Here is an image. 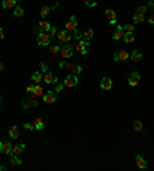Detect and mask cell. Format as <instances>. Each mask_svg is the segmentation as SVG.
Wrapping results in <instances>:
<instances>
[{"instance_id":"6da1fadb","label":"cell","mask_w":154,"mask_h":171,"mask_svg":"<svg viewBox=\"0 0 154 171\" xmlns=\"http://www.w3.org/2000/svg\"><path fill=\"white\" fill-rule=\"evenodd\" d=\"M63 59H70V57H73V54H74V46L71 45V43H63L62 46H60V52H59Z\"/></svg>"},{"instance_id":"7a4b0ae2","label":"cell","mask_w":154,"mask_h":171,"mask_svg":"<svg viewBox=\"0 0 154 171\" xmlns=\"http://www.w3.org/2000/svg\"><path fill=\"white\" fill-rule=\"evenodd\" d=\"M74 49H76L79 54L86 56L88 54V49H89V40H79L76 43V46H74Z\"/></svg>"},{"instance_id":"3957f363","label":"cell","mask_w":154,"mask_h":171,"mask_svg":"<svg viewBox=\"0 0 154 171\" xmlns=\"http://www.w3.org/2000/svg\"><path fill=\"white\" fill-rule=\"evenodd\" d=\"M43 102L46 103V105H52V103H56V100H57V92H54L52 89H49V91H46L45 94H43Z\"/></svg>"},{"instance_id":"277c9868","label":"cell","mask_w":154,"mask_h":171,"mask_svg":"<svg viewBox=\"0 0 154 171\" xmlns=\"http://www.w3.org/2000/svg\"><path fill=\"white\" fill-rule=\"evenodd\" d=\"M38 102H37V97H28L26 100L22 102V106L25 110H31V108H37Z\"/></svg>"},{"instance_id":"5b68a950","label":"cell","mask_w":154,"mask_h":171,"mask_svg":"<svg viewBox=\"0 0 154 171\" xmlns=\"http://www.w3.org/2000/svg\"><path fill=\"white\" fill-rule=\"evenodd\" d=\"M129 59V52L126 49H119L114 54V60L116 62H126Z\"/></svg>"},{"instance_id":"8992f818","label":"cell","mask_w":154,"mask_h":171,"mask_svg":"<svg viewBox=\"0 0 154 171\" xmlns=\"http://www.w3.org/2000/svg\"><path fill=\"white\" fill-rule=\"evenodd\" d=\"M37 43L40 46H48L51 43V37L48 36V33H38L37 34Z\"/></svg>"},{"instance_id":"52a82bcc","label":"cell","mask_w":154,"mask_h":171,"mask_svg":"<svg viewBox=\"0 0 154 171\" xmlns=\"http://www.w3.org/2000/svg\"><path fill=\"white\" fill-rule=\"evenodd\" d=\"M65 29H66L68 33H74L77 29V17L76 16H71V17H70V20H68L66 25H65Z\"/></svg>"},{"instance_id":"ba28073f","label":"cell","mask_w":154,"mask_h":171,"mask_svg":"<svg viewBox=\"0 0 154 171\" xmlns=\"http://www.w3.org/2000/svg\"><path fill=\"white\" fill-rule=\"evenodd\" d=\"M65 86H68V88H73V86H77V83H79V79H77L76 74H68L66 77H65Z\"/></svg>"},{"instance_id":"9c48e42d","label":"cell","mask_w":154,"mask_h":171,"mask_svg":"<svg viewBox=\"0 0 154 171\" xmlns=\"http://www.w3.org/2000/svg\"><path fill=\"white\" fill-rule=\"evenodd\" d=\"M57 39H59L60 45H63V43H68V42H70V39H71V34H70L66 29H62V31H57Z\"/></svg>"},{"instance_id":"30bf717a","label":"cell","mask_w":154,"mask_h":171,"mask_svg":"<svg viewBox=\"0 0 154 171\" xmlns=\"http://www.w3.org/2000/svg\"><path fill=\"white\" fill-rule=\"evenodd\" d=\"M139 82H140V74H139L137 71H133V73L129 74V77H128V85L137 86L139 85Z\"/></svg>"},{"instance_id":"8fae6325","label":"cell","mask_w":154,"mask_h":171,"mask_svg":"<svg viewBox=\"0 0 154 171\" xmlns=\"http://www.w3.org/2000/svg\"><path fill=\"white\" fill-rule=\"evenodd\" d=\"M105 19H106V22H108L110 25H116L117 16H116L114 9H106V11H105Z\"/></svg>"},{"instance_id":"7c38bea8","label":"cell","mask_w":154,"mask_h":171,"mask_svg":"<svg viewBox=\"0 0 154 171\" xmlns=\"http://www.w3.org/2000/svg\"><path fill=\"white\" fill-rule=\"evenodd\" d=\"M100 88H102L103 91H110V89L113 88V80H111V77H108V76L102 77V80H100Z\"/></svg>"},{"instance_id":"4fadbf2b","label":"cell","mask_w":154,"mask_h":171,"mask_svg":"<svg viewBox=\"0 0 154 171\" xmlns=\"http://www.w3.org/2000/svg\"><path fill=\"white\" fill-rule=\"evenodd\" d=\"M43 82H45L46 85H54V83H57V77H56L51 71H48V73H45V76H43Z\"/></svg>"},{"instance_id":"5bb4252c","label":"cell","mask_w":154,"mask_h":171,"mask_svg":"<svg viewBox=\"0 0 154 171\" xmlns=\"http://www.w3.org/2000/svg\"><path fill=\"white\" fill-rule=\"evenodd\" d=\"M11 150H12V143L11 142H0V153L2 154H9L11 153Z\"/></svg>"},{"instance_id":"9a60e30c","label":"cell","mask_w":154,"mask_h":171,"mask_svg":"<svg viewBox=\"0 0 154 171\" xmlns=\"http://www.w3.org/2000/svg\"><path fill=\"white\" fill-rule=\"evenodd\" d=\"M19 2H22V0H3L2 2V8L3 9H14Z\"/></svg>"},{"instance_id":"2e32d148","label":"cell","mask_w":154,"mask_h":171,"mask_svg":"<svg viewBox=\"0 0 154 171\" xmlns=\"http://www.w3.org/2000/svg\"><path fill=\"white\" fill-rule=\"evenodd\" d=\"M123 36H125V28H123L122 25L116 26L114 34H113V39H114V40H120V39H123Z\"/></svg>"},{"instance_id":"e0dca14e","label":"cell","mask_w":154,"mask_h":171,"mask_svg":"<svg viewBox=\"0 0 154 171\" xmlns=\"http://www.w3.org/2000/svg\"><path fill=\"white\" fill-rule=\"evenodd\" d=\"M37 28L40 29V33H48V31L51 29V23H49L48 20H40Z\"/></svg>"},{"instance_id":"ac0fdd59","label":"cell","mask_w":154,"mask_h":171,"mask_svg":"<svg viewBox=\"0 0 154 171\" xmlns=\"http://www.w3.org/2000/svg\"><path fill=\"white\" fill-rule=\"evenodd\" d=\"M57 6H59V2H56L52 6H43V8L40 9V16H42V17H46V16H48V14H49L54 8H57Z\"/></svg>"},{"instance_id":"d6986e66","label":"cell","mask_w":154,"mask_h":171,"mask_svg":"<svg viewBox=\"0 0 154 171\" xmlns=\"http://www.w3.org/2000/svg\"><path fill=\"white\" fill-rule=\"evenodd\" d=\"M23 151H25V143H19V145H12V150H11L9 154H16V156H19V154H22Z\"/></svg>"},{"instance_id":"ffe728a7","label":"cell","mask_w":154,"mask_h":171,"mask_svg":"<svg viewBox=\"0 0 154 171\" xmlns=\"http://www.w3.org/2000/svg\"><path fill=\"white\" fill-rule=\"evenodd\" d=\"M136 164H137V167H139L140 170H145V168L148 167V165H147V160H145L140 154H137V156H136Z\"/></svg>"},{"instance_id":"44dd1931","label":"cell","mask_w":154,"mask_h":171,"mask_svg":"<svg viewBox=\"0 0 154 171\" xmlns=\"http://www.w3.org/2000/svg\"><path fill=\"white\" fill-rule=\"evenodd\" d=\"M33 125H34V131H42V129L45 128V124H43V119H34V122H33Z\"/></svg>"},{"instance_id":"7402d4cb","label":"cell","mask_w":154,"mask_h":171,"mask_svg":"<svg viewBox=\"0 0 154 171\" xmlns=\"http://www.w3.org/2000/svg\"><path fill=\"white\" fill-rule=\"evenodd\" d=\"M71 74H80L82 73V66L79 65V63H71V66H70V70H68Z\"/></svg>"},{"instance_id":"603a6c76","label":"cell","mask_w":154,"mask_h":171,"mask_svg":"<svg viewBox=\"0 0 154 171\" xmlns=\"http://www.w3.org/2000/svg\"><path fill=\"white\" fill-rule=\"evenodd\" d=\"M129 59H131L133 62H140V60H142V54H140L137 49H134L133 52H129Z\"/></svg>"},{"instance_id":"cb8c5ba5","label":"cell","mask_w":154,"mask_h":171,"mask_svg":"<svg viewBox=\"0 0 154 171\" xmlns=\"http://www.w3.org/2000/svg\"><path fill=\"white\" fill-rule=\"evenodd\" d=\"M9 160H11V165H22V159H19V156H16V154H9Z\"/></svg>"},{"instance_id":"d4e9b609","label":"cell","mask_w":154,"mask_h":171,"mask_svg":"<svg viewBox=\"0 0 154 171\" xmlns=\"http://www.w3.org/2000/svg\"><path fill=\"white\" fill-rule=\"evenodd\" d=\"M43 94H45V91H43V88L40 86V83H34V96L36 97H43Z\"/></svg>"},{"instance_id":"484cf974","label":"cell","mask_w":154,"mask_h":171,"mask_svg":"<svg viewBox=\"0 0 154 171\" xmlns=\"http://www.w3.org/2000/svg\"><path fill=\"white\" fill-rule=\"evenodd\" d=\"M31 79H33V82H34V83H37V85L42 82V80H43V77H42L40 71H34V73H33V76H31Z\"/></svg>"},{"instance_id":"4316f807","label":"cell","mask_w":154,"mask_h":171,"mask_svg":"<svg viewBox=\"0 0 154 171\" xmlns=\"http://www.w3.org/2000/svg\"><path fill=\"white\" fill-rule=\"evenodd\" d=\"M134 39H136V37H134V33H125V36H123L122 40L125 43H133L134 42Z\"/></svg>"},{"instance_id":"83f0119b","label":"cell","mask_w":154,"mask_h":171,"mask_svg":"<svg viewBox=\"0 0 154 171\" xmlns=\"http://www.w3.org/2000/svg\"><path fill=\"white\" fill-rule=\"evenodd\" d=\"M133 128H134L136 133H142V131H143V124H142L140 120H134V122H133Z\"/></svg>"},{"instance_id":"f1b7e54d","label":"cell","mask_w":154,"mask_h":171,"mask_svg":"<svg viewBox=\"0 0 154 171\" xmlns=\"http://www.w3.org/2000/svg\"><path fill=\"white\" fill-rule=\"evenodd\" d=\"M143 20H145V16H143V14H139V12H136V14L133 16V22H134L136 25H137V23H142Z\"/></svg>"},{"instance_id":"f546056e","label":"cell","mask_w":154,"mask_h":171,"mask_svg":"<svg viewBox=\"0 0 154 171\" xmlns=\"http://www.w3.org/2000/svg\"><path fill=\"white\" fill-rule=\"evenodd\" d=\"M8 136H9L11 139H17V137H19V129L16 128V127H11V128L8 129Z\"/></svg>"},{"instance_id":"4dcf8cb0","label":"cell","mask_w":154,"mask_h":171,"mask_svg":"<svg viewBox=\"0 0 154 171\" xmlns=\"http://www.w3.org/2000/svg\"><path fill=\"white\" fill-rule=\"evenodd\" d=\"M12 14H14L16 17H22V16L25 14V11H23V8H22V6H19V5H17V6L12 9Z\"/></svg>"},{"instance_id":"1f68e13d","label":"cell","mask_w":154,"mask_h":171,"mask_svg":"<svg viewBox=\"0 0 154 171\" xmlns=\"http://www.w3.org/2000/svg\"><path fill=\"white\" fill-rule=\"evenodd\" d=\"M93 36H94V31H93L91 28H88V29L83 31V39H85V40H91Z\"/></svg>"},{"instance_id":"d6a6232c","label":"cell","mask_w":154,"mask_h":171,"mask_svg":"<svg viewBox=\"0 0 154 171\" xmlns=\"http://www.w3.org/2000/svg\"><path fill=\"white\" fill-rule=\"evenodd\" d=\"M57 31H59V29H57L56 26H51V29L48 31V36H49L51 39H54V37H57Z\"/></svg>"},{"instance_id":"836d02e7","label":"cell","mask_w":154,"mask_h":171,"mask_svg":"<svg viewBox=\"0 0 154 171\" xmlns=\"http://www.w3.org/2000/svg\"><path fill=\"white\" fill-rule=\"evenodd\" d=\"M26 92H28V96H29V97H36V96H34V85L26 86Z\"/></svg>"},{"instance_id":"e575fe53","label":"cell","mask_w":154,"mask_h":171,"mask_svg":"<svg viewBox=\"0 0 154 171\" xmlns=\"http://www.w3.org/2000/svg\"><path fill=\"white\" fill-rule=\"evenodd\" d=\"M60 46H62V45H54V46H51V54H59V52H60Z\"/></svg>"},{"instance_id":"d590c367","label":"cell","mask_w":154,"mask_h":171,"mask_svg":"<svg viewBox=\"0 0 154 171\" xmlns=\"http://www.w3.org/2000/svg\"><path fill=\"white\" fill-rule=\"evenodd\" d=\"M73 37H74L77 42H79V40H82V39H83V34H82V33H79V31L76 29V31L73 33Z\"/></svg>"},{"instance_id":"8d00e7d4","label":"cell","mask_w":154,"mask_h":171,"mask_svg":"<svg viewBox=\"0 0 154 171\" xmlns=\"http://www.w3.org/2000/svg\"><path fill=\"white\" fill-rule=\"evenodd\" d=\"M65 83H54V92H60L63 89Z\"/></svg>"},{"instance_id":"74e56055","label":"cell","mask_w":154,"mask_h":171,"mask_svg":"<svg viewBox=\"0 0 154 171\" xmlns=\"http://www.w3.org/2000/svg\"><path fill=\"white\" fill-rule=\"evenodd\" d=\"M137 12L145 16V12H147V6H145V5H139V6H137Z\"/></svg>"},{"instance_id":"f35d334b","label":"cell","mask_w":154,"mask_h":171,"mask_svg":"<svg viewBox=\"0 0 154 171\" xmlns=\"http://www.w3.org/2000/svg\"><path fill=\"white\" fill-rule=\"evenodd\" d=\"M40 71H42V73H48V71H49V68H48V65H46L45 62H40Z\"/></svg>"},{"instance_id":"ab89813d","label":"cell","mask_w":154,"mask_h":171,"mask_svg":"<svg viewBox=\"0 0 154 171\" xmlns=\"http://www.w3.org/2000/svg\"><path fill=\"white\" fill-rule=\"evenodd\" d=\"M125 33H134V25H125Z\"/></svg>"},{"instance_id":"60d3db41","label":"cell","mask_w":154,"mask_h":171,"mask_svg":"<svg viewBox=\"0 0 154 171\" xmlns=\"http://www.w3.org/2000/svg\"><path fill=\"white\" fill-rule=\"evenodd\" d=\"M23 128L26 131H34V125L33 124H23Z\"/></svg>"},{"instance_id":"b9f144b4","label":"cell","mask_w":154,"mask_h":171,"mask_svg":"<svg viewBox=\"0 0 154 171\" xmlns=\"http://www.w3.org/2000/svg\"><path fill=\"white\" fill-rule=\"evenodd\" d=\"M83 2H85V5H86V6H91V8L97 5V3H96L94 0H83Z\"/></svg>"},{"instance_id":"7bdbcfd3","label":"cell","mask_w":154,"mask_h":171,"mask_svg":"<svg viewBox=\"0 0 154 171\" xmlns=\"http://www.w3.org/2000/svg\"><path fill=\"white\" fill-rule=\"evenodd\" d=\"M148 22H150V25H154V12L150 16V19H148Z\"/></svg>"},{"instance_id":"ee69618b","label":"cell","mask_w":154,"mask_h":171,"mask_svg":"<svg viewBox=\"0 0 154 171\" xmlns=\"http://www.w3.org/2000/svg\"><path fill=\"white\" fill-rule=\"evenodd\" d=\"M5 37V31H3V28H0V40Z\"/></svg>"},{"instance_id":"f6af8a7d","label":"cell","mask_w":154,"mask_h":171,"mask_svg":"<svg viewBox=\"0 0 154 171\" xmlns=\"http://www.w3.org/2000/svg\"><path fill=\"white\" fill-rule=\"evenodd\" d=\"M148 6L151 8V11H153V12H154V2H150V3H148Z\"/></svg>"},{"instance_id":"bcb514c9","label":"cell","mask_w":154,"mask_h":171,"mask_svg":"<svg viewBox=\"0 0 154 171\" xmlns=\"http://www.w3.org/2000/svg\"><path fill=\"white\" fill-rule=\"evenodd\" d=\"M5 70V63L3 62H0V71H3Z\"/></svg>"},{"instance_id":"7dc6e473","label":"cell","mask_w":154,"mask_h":171,"mask_svg":"<svg viewBox=\"0 0 154 171\" xmlns=\"http://www.w3.org/2000/svg\"><path fill=\"white\" fill-rule=\"evenodd\" d=\"M2 103H3V97L0 96V105H2Z\"/></svg>"},{"instance_id":"c3c4849f","label":"cell","mask_w":154,"mask_h":171,"mask_svg":"<svg viewBox=\"0 0 154 171\" xmlns=\"http://www.w3.org/2000/svg\"><path fill=\"white\" fill-rule=\"evenodd\" d=\"M5 170V167H3V165H0V171H3Z\"/></svg>"}]
</instances>
